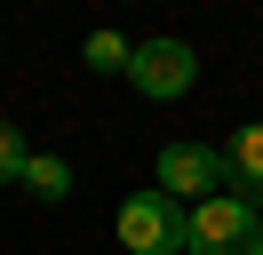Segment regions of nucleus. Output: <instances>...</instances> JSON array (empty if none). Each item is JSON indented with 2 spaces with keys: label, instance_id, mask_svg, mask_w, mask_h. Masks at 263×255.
Segmentation results:
<instances>
[{
  "label": "nucleus",
  "instance_id": "f257e3e1",
  "mask_svg": "<svg viewBox=\"0 0 263 255\" xmlns=\"http://www.w3.org/2000/svg\"><path fill=\"white\" fill-rule=\"evenodd\" d=\"M183 255H263V207H247L239 191H215L192 207Z\"/></svg>",
  "mask_w": 263,
  "mask_h": 255
},
{
  "label": "nucleus",
  "instance_id": "f03ea898",
  "mask_svg": "<svg viewBox=\"0 0 263 255\" xmlns=\"http://www.w3.org/2000/svg\"><path fill=\"white\" fill-rule=\"evenodd\" d=\"M120 247L128 255H183V231H192V207H176L167 191H136L120 207Z\"/></svg>",
  "mask_w": 263,
  "mask_h": 255
},
{
  "label": "nucleus",
  "instance_id": "7ed1b4c3",
  "mask_svg": "<svg viewBox=\"0 0 263 255\" xmlns=\"http://www.w3.org/2000/svg\"><path fill=\"white\" fill-rule=\"evenodd\" d=\"M128 80H136V96H152V104H176V96H192V80H199V56L183 40H144L128 56Z\"/></svg>",
  "mask_w": 263,
  "mask_h": 255
},
{
  "label": "nucleus",
  "instance_id": "20e7f679",
  "mask_svg": "<svg viewBox=\"0 0 263 255\" xmlns=\"http://www.w3.org/2000/svg\"><path fill=\"white\" fill-rule=\"evenodd\" d=\"M215 184H231V175H223V152H208V143H160V191H167V199H215Z\"/></svg>",
  "mask_w": 263,
  "mask_h": 255
},
{
  "label": "nucleus",
  "instance_id": "39448f33",
  "mask_svg": "<svg viewBox=\"0 0 263 255\" xmlns=\"http://www.w3.org/2000/svg\"><path fill=\"white\" fill-rule=\"evenodd\" d=\"M223 175H231V191H239L247 207H263V120H255V128H231Z\"/></svg>",
  "mask_w": 263,
  "mask_h": 255
},
{
  "label": "nucleus",
  "instance_id": "423d86ee",
  "mask_svg": "<svg viewBox=\"0 0 263 255\" xmlns=\"http://www.w3.org/2000/svg\"><path fill=\"white\" fill-rule=\"evenodd\" d=\"M24 191H32V199H64V191H72V168L56 152H32V159H24Z\"/></svg>",
  "mask_w": 263,
  "mask_h": 255
},
{
  "label": "nucleus",
  "instance_id": "0eeeda50",
  "mask_svg": "<svg viewBox=\"0 0 263 255\" xmlns=\"http://www.w3.org/2000/svg\"><path fill=\"white\" fill-rule=\"evenodd\" d=\"M80 56H88V72H128V56H136V48L120 40V32H88V48H80Z\"/></svg>",
  "mask_w": 263,
  "mask_h": 255
},
{
  "label": "nucleus",
  "instance_id": "6e6552de",
  "mask_svg": "<svg viewBox=\"0 0 263 255\" xmlns=\"http://www.w3.org/2000/svg\"><path fill=\"white\" fill-rule=\"evenodd\" d=\"M24 159H32L24 128H8V120H0V184H24Z\"/></svg>",
  "mask_w": 263,
  "mask_h": 255
}]
</instances>
